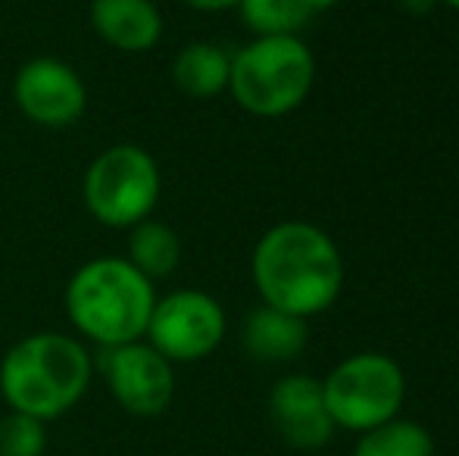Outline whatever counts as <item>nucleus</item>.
Segmentation results:
<instances>
[{
	"instance_id": "3",
	"label": "nucleus",
	"mask_w": 459,
	"mask_h": 456,
	"mask_svg": "<svg viewBox=\"0 0 459 456\" xmlns=\"http://www.w3.org/2000/svg\"><path fill=\"white\" fill-rule=\"evenodd\" d=\"M157 291L126 256H100L73 272L66 285V316L79 335L100 347L141 341Z\"/></svg>"
},
{
	"instance_id": "15",
	"label": "nucleus",
	"mask_w": 459,
	"mask_h": 456,
	"mask_svg": "<svg viewBox=\"0 0 459 456\" xmlns=\"http://www.w3.org/2000/svg\"><path fill=\"white\" fill-rule=\"evenodd\" d=\"M353 456H435V438L412 419H391L359 434Z\"/></svg>"
},
{
	"instance_id": "1",
	"label": "nucleus",
	"mask_w": 459,
	"mask_h": 456,
	"mask_svg": "<svg viewBox=\"0 0 459 456\" xmlns=\"http://www.w3.org/2000/svg\"><path fill=\"white\" fill-rule=\"evenodd\" d=\"M250 272L266 306L313 319L341 297L344 256L328 231L313 222L288 219L256 241Z\"/></svg>"
},
{
	"instance_id": "12",
	"label": "nucleus",
	"mask_w": 459,
	"mask_h": 456,
	"mask_svg": "<svg viewBox=\"0 0 459 456\" xmlns=\"http://www.w3.org/2000/svg\"><path fill=\"white\" fill-rule=\"evenodd\" d=\"M241 341L244 350L254 359H260V363H290L307 347L309 325L307 319L263 304L244 319Z\"/></svg>"
},
{
	"instance_id": "14",
	"label": "nucleus",
	"mask_w": 459,
	"mask_h": 456,
	"mask_svg": "<svg viewBox=\"0 0 459 456\" xmlns=\"http://www.w3.org/2000/svg\"><path fill=\"white\" fill-rule=\"evenodd\" d=\"M126 260L151 281L166 279L182 262V241H178L176 228H169L166 222L144 219L138 226H132Z\"/></svg>"
},
{
	"instance_id": "20",
	"label": "nucleus",
	"mask_w": 459,
	"mask_h": 456,
	"mask_svg": "<svg viewBox=\"0 0 459 456\" xmlns=\"http://www.w3.org/2000/svg\"><path fill=\"white\" fill-rule=\"evenodd\" d=\"M441 4H447L450 10H459V0H441Z\"/></svg>"
},
{
	"instance_id": "13",
	"label": "nucleus",
	"mask_w": 459,
	"mask_h": 456,
	"mask_svg": "<svg viewBox=\"0 0 459 456\" xmlns=\"http://www.w3.org/2000/svg\"><path fill=\"white\" fill-rule=\"evenodd\" d=\"M231 56L219 44L191 41L178 50L172 63V82L182 94L194 100H210L229 88Z\"/></svg>"
},
{
	"instance_id": "9",
	"label": "nucleus",
	"mask_w": 459,
	"mask_h": 456,
	"mask_svg": "<svg viewBox=\"0 0 459 456\" xmlns=\"http://www.w3.org/2000/svg\"><path fill=\"white\" fill-rule=\"evenodd\" d=\"M13 98L25 119L44 128H66L82 119L88 107L85 82L69 63L56 56H35L16 73Z\"/></svg>"
},
{
	"instance_id": "16",
	"label": "nucleus",
	"mask_w": 459,
	"mask_h": 456,
	"mask_svg": "<svg viewBox=\"0 0 459 456\" xmlns=\"http://www.w3.org/2000/svg\"><path fill=\"white\" fill-rule=\"evenodd\" d=\"M241 19L256 38L266 35H297L313 16L307 0H241Z\"/></svg>"
},
{
	"instance_id": "17",
	"label": "nucleus",
	"mask_w": 459,
	"mask_h": 456,
	"mask_svg": "<svg viewBox=\"0 0 459 456\" xmlns=\"http://www.w3.org/2000/svg\"><path fill=\"white\" fill-rule=\"evenodd\" d=\"M48 422L25 413H6L0 419V456H44L48 451Z\"/></svg>"
},
{
	"instance_id": "10",
	"label": "nucleus",
	"mask_w": 459,
	"mask_h": 456,
	"mask_svg": "<svg viewBox=\"0 0 459 456\" xmlns=\"http://www.w3.org/2000/svg\"><path fill=\"white\" fill-rule=\"evenodd\" d=\"M269 416L278 434L297 451H319L332 441L338 426L332 422L322 394V382L313 375H284L269 391Z\"/></svg>"
},
{
	"instance_id": "4",
	"label": "nucleus",
	"mask_w": 459,
	"mask_h": 456,
	"mask_svg": "<svg viewBox=\"0 0 459 456\" xmlns=\"http://www.w3.org/2000/svg\"><path fill=\"white\" fill-rule=\"evenodd\" d=\"M316 82V56L297 35L254 38L231 56L229 91L241 110L260 119L294 113Z\"/></svg>"
},
{
	"instance_id": "11",
	"label": "nucleus",
	"mask_w": 459,
	"mask_h": 456,
	"mask_svg": "<svg viewBox=\"0 0 459 456\" xmlns=\"http://www.w3.org/2000/svg\"><path fill=\"white\" fill-rule=\"evenodd\" d=\"M91 25L122 54H144L163 38V16L153 0H91Z\"/></svg>"
},
{
	"instance_id": "18",
	"label": "nucleus",
	"mask_w": 459,
	"mask_h": 456,
	"mask_svg": "<svg viewBox=\"0 0 459 456\" xmlns=\"http://www.w3.org/2000/svg\"><path fill=\"white\" fill-rule=\"evenodd\" d=\"M191 10H200V13H225V10H238L241 0H182Z\"/></svg>"
},
{
	"instance_id": "8",
	"label": "nucleus",
	"mask_w": 459,
	"mask_h": 456,
	"mask_svg": "<svg viewBox=\"0 0 459 456\" xmlns=\"http://www.w3.org/2000/svg\"><path fill=\"white\" fill-rule=\"evenodd\" d=\"M100 372L107 378L113 400L138 419H153V416L166 413L176 397L172 363L147 341L103 347Z\"/></svg>"
},
{
	"instance_id": "5",
	"label": "nucleus",
	"mask_w": 459,
	"mask_h": 456,
	"mask_svg": "<svg viewBox=\"0 0 459 456\" xmlns=\"http://www.w3.org/2000/svg\"><path fill=\"white\" fill-rule=\"evenodd\" d=\"M322 394L334 426L363 434L400 416L406 375L387 353H353L322 378Z\"/></svg>"
},
{
	"instance_id": "19",
	"label": "nucleus",
	"mask_w": 459,
	"mask_h": 456,
	"mask_svg": "<svg viewBox=\"0 0 459 456\" xmlns=\"http://www.w3.org/2000/svg\"><path fill=\"white\" fill-rule=\"evenodd\" d=\"M307 4H309V10H313V13H325V10H332L338 0H307Z\"/></svg>"
},
{
	"instance_id": "7",
	"label": "nucleus",
	"mask_w": 459,
	"mask_h": 456,
	"mask_svg": "<svg viewBox=\"0 0 459 456\" xmlns=\"http://www.w3.org/2000/svg\"><path fill=\"white\" fill-rule=\"evenodd\" d=\"M225 329V310L212 294L182 288L157 297L144 338L169 363H197L222 344Z\"/></svg>"
},
{
	"instance_id": "6",
	"label": "nucleus",
	"mask_w": 459,
	"mask_h": 456,
	"mask_svg": "<svg viewBox=\"0 0 459 456\" xmlns=\"http://www.w3.org/2000/svg\"><path fill=\"white\" fill-rule=\"evenodd\" d=\"M85 207L100 226L132 228L151 219L160 201V166L144 147L113 144L85 172Z\"/></svg>"
},
{
	"instance_id": "2",
	"label": "nucleus",
	"mask_w": 459,
	"mask_h": 456,
	"mask_svg": "<svg viewBox=\"0 0 459 456\" xmlns=\"http://www.w3.org/2000/svg\"><path fill=\"white\" fill-rule=\"evenodd\" d=\"M91 375L94 359L79 338L38 331L16 341L0 359V397L13 413L50 422L85 397Z\"/></svg>"
}]
</instances>
